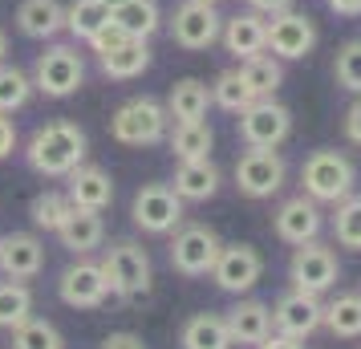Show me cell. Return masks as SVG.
<instances>
[{
  "label": "cell",
  "mask_w": 361,
  "mask_h": 349,
  "mask_svg": "<svg viewBox=\"0 0 361 349\" xmlns=\"http://www.w3.org/2000/svg\"><path fill=\"white\" fill-rule=\"evenodd\" d=\"M106 20H110V8L102 0H73V4H66V33L73 41H90Z\"/></svg>",
  "instance_id": "30"
},
{
  "label": "cell",
  "mask_w": 361,
  "mask_h": 349,
  "mask_svg": "<svg viewBox=\"0 0 361 349\" xmlns=\"http://www.w3.org/2000/svg\"><path fill=\"white\" fill-rule=\"evenodd\" d=\"M166 126H171V114L154 98H130L110 114V138L122 147H154L166 138Z\"/></svg>",
  "instance_id": "2"
},
{
  "label": "cell",
  "mask_w": 361,
  "mask_h": 349,
  "mask_svg": "<svg viewBox=\"0 0 361 349\" xmlns=\"http://www.w3.org/2000/svg\"><path fill=\"white\" fill-rule=\"evenodd\" d=\"M57 235H61V244H66L73 256H90V252L102 248V240H106L102 212H82V207H73L66 216V224L57 228Z\"/></svg>",
  "instance_id": "23"
},
{
  "label": "cell",
  "mask_w": 361,
  "mask_h": 349,
  "mask_svg": "<svg viewBox=\"0 0 361 349\" xmlns=\"http://www.w3.org/2000/svg\"><path fill=\"white\" fill-rule=\"evenodd\" d=\"M325 329L333 337H361V297L345 293V297L325 305Z\"/></svg>",
  "instance_id": "33"
},
{
  "label": "cell",
  "mask_w": 361,
  "mask_h": 349,
  "mask_svg": "<svg viewBox=\"0 0 361 349\" xmlns=\"http://www.w3.org/2000/svg\"><path fill=\"white\" fill-rule=\"evenodd\" d=\"M33 98V78L13 61H0V114H17Z\"/></svg>",
  "instance_id": "32"
},
{
  "label": "cell",
  "mask_w": 361,
  "mask_h": 349,
  "mask_svg": "<svg viewBox=\"0 0 361 349\" xmlns=\"http://www.w3.org/2000/svg\"><path fill=\"white\" fill-rule=\"evenodd\" d=\"M175 195L183 203H207L219 191V166L212 159H183L175 166Z\"/></svg>",
  "instance_id": "21"
},
{
  "label": "cell",
  "mask_w": 361,
  "mask_h": 349,
  "mask_svg": "<svg viewBox=\"0 0 361 349\" xmlns=\"http://www.w3.org/2000/svg\"><path fill=\"white\" fill-rule=\"evenodd\" d=\"M272 224H276V235L284 240V244H309V240H317L321 235V207H317V200H309V195H296V200H284L276 207V216H272Z\"/></svg>",
  "instance_id": "17"
},
{
  "label": "cell",
  "mask_w": 361,
  "mask_h": 349,
  "mask_svg": "<svg viewBox=\"0 0 361 349\" xmlns=\"http://www.w3.org/2000/svg\"><path fill=\"white\" fill-rule=\"evenodd\" d=\"M240 73H244V82L252 85L256 98H276V90L284 85V66L272 53H256V57L240 61Z\"/></svg>",
  "instance_id": "28"
},
{
  "label": "cell",
  "mask_w": 361,
  "mask_h": 349,
  "mask_svg": "<svg viewBox=\"0 0 361 349\" xmlns=\"http://www.w3.org/2000/svg\"><path fill=\"white\" fill-rule=\"evenodd\" d=\"M296 0H247V8L252 13H260V17H276V13H288Z\"/></svg>",
  "instance_id": "42"
},
{
  "label": "cell",
  "mask_w": 361,
  "mask_h": 349,
  "mask_svg": "<svg viewBox=\"0 0 361 349\" xmlns=\"http://www.w3.org/2000/svg\"><path fill=\"white\" fill-rule=\"evenodd\" d=\"M33 90H41L45 98H73L85 85V61L78 45H49L45 53H37L33 61Z\"/></svg>",
  "instance_id": "4"
},
{
  "label": "cell",
  "mask_w": 361,
  "mask_h": 349,
  "mask_svg": "<svg viewBox=\"0 0 361 349\" xmlns=\"http://www.w3.org/2000/svg\"><path fill=\"white\" fill-rule=\"evenodd\" d=\"M325 325V305H321V297H312V293H300V288H293V293H284V297L276 300V309H272V329L284 333V337H309V333H317Z\"/></svg>",
  "instance_id": "14"
},
{
  "label": "cell",
  "mask_w": 361,
  "mask_h": 349,
  "mask_svg": "<svg viewBox=\"0 0 361 349\" xmlns=\"http://www.w3.org/2000/svg\"><path fill=\"white\" fill-rule=\"evenodd\" d=\"M300 183H305V195L317 203H341L345 195H353V183H357V171L345 159L341 150H312L305 166H300Z\"/></svg>",
  "instance_id": "3"
},
{
  "label": "cell",
  "mask_w": 361,
  "mask_h": 349,
  "mask_svg": "<svg viewBox=\"0 0 361 349\" xmlns=\"http://www.w3.org/2000/svg\"><path fill=\"white\" fill-rule=\"evenodd\" d=\"M102 349H147V345H142L138 333H110V337L102 341Z\"/></svg>",
  "instance_id": "43"
},
{
  "label": "cell",
  "mask_w": 361,
  "mask_h": 349,
  "mask_svg": "<svg viewBox=\"0 0 361 349\" xmlns=\"http://www.w3.org/2000/svg\"><path fill=\"white\" fill-rule=\"evenodd\" d=\"M85 130L78 122H69V118H53L45 126H37L33 138H29V147H25V159L33 166L37 175H45V179H66L69 171H78L85 163Z\"/></svg>",
  "instance_id": "1"
},
{
  "label": "cell",
  "mask_w": 361,
  "mask_h": 349,
  "mask_svg": "<svg viewBox=\"0 0 361 349\" xmlns=\"http://www.w3.org/2000/svg\"><path fill=\"white\" fill-rule=\"evenodd\" d=\"M333 78H337L341 90H349V94H357V98H361V37H357V41H345L341 49H337Z\"/></svg>",
  "instance_id": "38"
},
{
  "label": "cell",
  "mask_w": 361,
  "mask_h": 349,
  "mask_svg": "<svg viewBox=\"0 0 361 349\" xmlns=\"http://www.w3.org/2000/svg\"><path fill=\"white\" fill-rule=\"evenodd\" d=\"M102 272H106L110 293H118V297L134 300L142 293H150V256L134 240H114L106 248V256H102Z\"/></svg>",
  "instance_id": "5"
},
{
  "label": "cell",
  "mask_w": 361,
  "mask_h": 349,
  "mask_svg": "<svg viewBox=\"0 0 361 349\" xmlns=\"http://www.w3.org/2000/svg\"><path fill=\"white\" fill-rule=\"evenodd\" d=\"M17 29L29 41H53L66 29V4L61 0H20Z\"/></svg>",
  "instance_id": "20"
},
{
  "label": "cell",
  "mask_w": 361,
  "mask_h": 349,
  "mask_svg": "<svg viewBox=\"0 0 361 349\" xmlns=\"http://www.w3.org/2000/svg\"><path fill=\"white\" fill-rule=\"evenodd\" d=\"M212 102L219 106V110H228V114H240L244 106H252V102H256L252 85H247L244 73H240V66H235V69H224V73L212 82Z\"/></svg>",
  "instance_id": "31"
},
{
  "label": "cell",
  "mask_w": 361,
  "mask_h": 349,
  "mask_svg": "<svg viewBox=\"0 0 361 349\" xmlns=\"http://www.w3.org/2000/svg\"><path fill=\"white\" fill-rule=\"evenodd\" d=\"M73 212V203H69L66 191H41L33 203H29V216H33L37 228H45V232H57L66 216Z\"/></svg>",
  "instance_id": "35"
},
{
  "label": "cell",
  "mask_w": 361,
  "mask_h": 349,
  "mask_svg": "<svg viewBox=\"0 0 361 349\" xmlns=\"http://www.w3.org/2000/svg\"><path fill=\"white\" fill-rule=\"evenodd\" d=\"M41 268H45V244L33 232L0 235V272L8 281H33Z\"/></svg>",
  "instance_id": "18"
},
{
  "label": "cell",
  "mask_w": 361,
  "mask_h": 349,
  "mask_svg": "<svg viewBox=\"0 0 361 349\" xmlns=\"http://www.w3.org/2000/svg\"><path fill=\"white\" fill-rule=\"evenodd\" d=\"M288 276H293V288L300 293H312V297H321L329 293L337 276H341V264H337V252L329 248V244H296L293 260H288Z\"/></svg>",
  "instance_id": "11"
},
{
  "label": "cell",
  "mask_w": 361,
  "mask_h": 349,
  "mask_svg": "<svg viewBox=\"0 0 361 349\" xmlns=\"http://www.w3.org/2000/svg\"><path fill=\"white\" fill-rule=\"evenodd\" d=\"M102 4H106V8H110V17H114V13L122 8V4H126V0H102Z\"/></svg>",
  "instance_id": "47"
},
{
  "label": "cell",
  "mask_w": 361,
  "mask_h": 349,
  "mask_svg": "<svg viewBox=\"0 0 361 349\" xmlns=\"http://www.w3.org/2000/svg\"><path fill=\"white\" fill-rule=\"evenodd\" d=\"M224 49L235 57V61H247V57H256V53H268V17L260 13H235V17H224Z\"/></svg>",
  "instance_id": "16"
},
{
  "label": "cell",
  "mask_w": 361,
  "mask_h": 349,
  "mask_svg": "<svg viewBox=\"0 0 361 349\" xmlns=\"http://www.w3.org/2000/svg\"><path fill=\"white\" fill-rule=\"evenodd\" d=\"M183 349H231L228 321L215 313H195L183 325Z\"/></svg>",
  "instance_id": "26"
},
{
  "label": "cell",
  "mask_w": 361,
  "mask_h": 349,
  "mask_svg": "<svg viewBox=\"0 0 361 349\" xmlns=\"http://www.w3.org/2000/svg\"><path fill=\"white\" fill-rule=\"evenodd\" d=\"M337 17H361V0H325Z\"/></svg>",
  "instance_id": "45"
},
{
  "label": "cell",
  "mask_w": 361,
  "mask_h": 349,
  "mask_svg": "<svg viewBox=\"0 0 361 349\" xmlns=\"http://www.w3.org/2000/svg\"><path fill=\"white\" fill-rule=\"evenodd\" d=\"M0 61H8V33L0 29Z\"/></svg>",
  "instance_id": "46"
},
{
  "label": "cell",
  "mask_w": 361,
  "mask_h": 349,
  "mask_svg": "<svg viewBox=\"0 0 361 349\" xmlns=\"http://www.w3.org/2000/svg\"><path fill=\"white\" fill-rule=\"evenodd\" d=\"M256 349H305V341L300 337H284V333H268Z\"/></svg>",
  "instance_id": "44"
},
{
  "label": "cell",
  "mask_w": 361,
  "mask_h": 349,
  "mask_svg": "<svg viewBox=\"0 0 361 349\" xmlns=\"http://www.w3.org/2000/svg\"><path fill=\"white\" fill-rule=\"evenodd\" d=\"M312 49H317V25L305 13L288 8L268 17V53L276 61H305Z\"/></svg>",
  "instance_id": "12"
},
{
  "label": "cell",
  "mask_w": 361,
  "mask_h": 349,
  "mask_svg": "<svg viewBox=\"0 0 361 349\" xmlns=\"http://www.w3.org/2000/svg\"><path fill=\"white\" fill-rule=\"evenodd\" d=\"M228 333H231V345H260L264 337L272 333V309L264 300H240L228 317Z\"/></svg>",
  "instance_id": "22"
},
{
  "label": "cell",
  "mask_w": 361,
  "mask_h": 349,
  "mask_svg": "<svg viewBox=\"0 0 361 349\" xmlns=\"http://www.w3.org/2000/svg\"><path fill=\"white\" fill-rule=\"evenodd\" d=\"M212 147H215V134L207 122H175L171 130V150L175 159H212Z\"/></svg>",
  "instance_id": "29"
},
{
  "label": "cell",
  "mask_w": 361,
  "mask_h": 349,
  "mask_svg": "<svg viewBox=\"0 0 361 349\" xmlns=\"http://www.w3.org/2000/svg\"><path fill=\"white\" fill-rule=\"evenodd\" d=\"M13 147H17V126H13L8 114H0V163L13 154Z\"/></svg>",
  "instance_id": "41"
},
{
  "label": "cell",
  "mask_w": 361,
  "mask_h": 349,
  "mask_svg": "<svg viewBox=\"0 0 361 349\" xmlns=\"http://www.w3.org/2000/svg\"><path fill=\"white\" fill-rule=\"evenodd\" d=\"M130 219L147 235H171L183 228V200L171 183H147L130 203Z\"/></svg>",
  "instance_id": "8"
},
{
  "label": "cell",
  "mask_w": 361,
  "mask_h": 349,
  "mask_svg": "<svg viewBox=\"0 0 361 349\" xmlns=\"http://www.w3.org/2000/svg\"><path fill=\"white\" fill-rule=\"evenodd\" d=\"M33 313V293L20 281H4L0 284V329H17L25 325Z\"/></svg>",
  "instance_id": "34"
},
{
  "label": "cell",
  "mask_w": 361,
  "mask_h": 349,
  "mask_svg": "<svg viewBox=\"0 0 361 349\" xmlns=\"http://www.w3.org/2000/svg\"><path fill=\"white\" fill-rule=\"evenodd\" d=\"M333 235L341 248L361 252V195H345L337 203V216H333Z\"/></svg>",
  "instance_id": "36"
},
{
  "label": "cell",
  "mask_w": 361,
  "mask_h": 349,
  "mask_svg": "<svg viewBox=\"0 0 361 349\" xmlns=\"http://www.w3.org/2000/svg\"><path fill=\"white\" fill-rule=\"evenodd\" d=\"M61 345H66V341H61V333H57L53 321H37V317H29L25 325L13 329V349H61Z\"/></svg>",
  "instance_id": "37"
},
{
  "label": "cell",
  "mask_w": 361,
  "mask_h": 349,
  "mask_svg": "<svg viewBox=\"0 0 361 349\" xmlns=\"http://www.w3.org/2000/svg\"><path fill=\"white\" fill-rule=\"evenodd\" d=\"M203 4H224V0H203Z\"/></svg>",
  "instance_id": "48"
},
{
  "label": "cell",
  "mask_w": 361,
  "mask_h": 349,
  "mask_svg": "<svg viewBox=\"0 0 361 349\" xmlns=\"http://www.w3.org/2000/svg\"><path fill=\"white\" fill-rule=\"evenodd\" d=\"M219 248L224 244H219L215 228H207V224H187L171 240V268L179 276H207L215 268V260H219Z\"/></svg>",
  "instance_id": "10"
},
{
  "label": "cell",
  "mask_w": 361,
  "mask_h": 349,
  "mask_svg": "<svg viewBox=\"0 0 361 349\" xmlns=\"http://www.w3.org/2000/svg\"><path fill=\"white\" fill-rule=\"evenodd\" d=\"M240 138L244 147H260V150H276L288 142L293 134V110L276 98H256L252 106L240 110Z\"/></svg>",
  "instance_id": "6"
},
{
  "label": "cell",
  "mask_w": 361,
  "mask_h": 349,
  "mask_svg": "<svg viewBox=\"0 0 361 349\" xmlns=\"http://www.w3.org/2000/svg\"><path fill=\"white\" fill-rule=\"evenodd\" d=\"M207 106H212V85L199 78H179L166 94V114L175 122H203Z\"/></svg>",
  "instance_id": "24"
},
{
  "label": "cell",
  "mask_w": 361,
  "mask_h": 349,
  "mask_svg": "<svg viewBox=\"0 0 361 349\" xmlns=\"http://www.w3.org/2000/svg\"><path fill=\"white\" fill-rule=\"evenodd\" d=\"M171 41L187 53H203L212 49L219 33H224V17H219V4H203V0H183L175 4V13L166 20Z\"/></svg>",
  "instance_id": "7"
},
{
  "label": "cell",
  "mask_w": 361,
  "mask_h": 349,
  "mask_svg": "<svg viewBox=\"0 0 361 349\" xmlns=\"http://www.w3.org/2000/svg\"><path fill=\"white\" fill-rule=\"evenodd\" d=\"M215 284L224 288V293H247V288H256V281L264 276V256L252 244H224L219 248V260L212 268Z\"/></svg>",
  "instance_id": "13"
},
{
  "label": "cell",
  "mask_w": 361,
  "mask_h": 349,
  "mask_svg": "<svg viewBox=\"0 0 361 349\" xmlns=\"http://www.w3.org/2000/svg\"><path fill=\"white\" fill-rule=\"evenodd\" d=\"M57 293H61V300H66L69 309H98L102 300L110 297V284H106L102 264H94V260H78V264H69L66 272H61Z\"/></svg>",
  "instance_id": "15"
},
{
  "label": "cell",
  "mask_w": 361,
  "mask_h": 349,
  "mask_svg": "<svg viewBox=\"0 0 361 349\" xmlns=\"http://www.w3.org/2000/svg\"><path fill=\"white\" fill-rule=\"evenodd\" d=\"M114 20L122 25V33L134 37V41H150L163 25V13H159V0H126L114 13Z\"/></svg>",
  "instance_id": "27"
},
{
  "label": "cell",
  "mask_w": 361,
  "mask_h": 349,
  "mask_svg": "<svg viewBox=\"0 0 361 349\" xmlns=\"http://www.w3.org/2000/svg\"><path fill=\"white\" fill-rule=\"evenodd\" d=\"M66 179H69V187H66L69 203L82 207V212H106L114 203V179H110L106 166L82 163L78 171H69Z\"/></svg>",
  "instance_id": "19"
},
{
  "label": "cell",
  "mask_w": 361,
  "mask_h": 349,
  "mask_svg": "<svg viewBox=\"0 0 361 349\" xmlns=\"http://www.w3.org/2000/svg\"><path fill=\"white\" fill-rule=\"evenodd\" d=\"M98 66H102V73L114 78V82H134V78H142V73L150 69V45L130 37V41H122L118 49L102 53Z\"/></svg>",
  "instance_id": "25"
},
{
  "label": "cell",
  "mask_w": 361,
  "mask_h": 349,
  "mask_svg": "<svg viewBox=\"0 0 361 349\" xmlns=\"http://www.w3.org/2000/svg\"><path fill=\"white\" fill-rule=\"evenodd\" d=\"M345 138H349L353 147H361V98L345 110Z\"/></svg>",
  "instance_id": "40"
},
{
  "label": "cell",
  "mask_w": 361,
  "mask_h": 349,
  "mask_svg": "<svg viewBox=\"0 0 361 349\" xmlns=\"http://www.w3.org/2000/svg\"><path fill=\"white\" fill-rule=\"evenodd\" d=\"M284 175H288V166L280 159V150L247 147L235 159V187H240V195H247V200H272L280 187H284Z\"/></svg>",
  "instance_id": "9"
},
{
  "label": "cell",
  "mask_w": 361,
  "mask_h": 349,
  "mask_svg": "<svg viewBox=\"0 0 361 349\" xmlns=\"http://www.w3.org/2000/svg\"><path fill=\"white\" fill-rule=\"evenodd\" d=\"M122 41H130V37L122 33V25H118V20L110 17V20H106V25H102V29H98V33H94V37H90V41H85V45H90V49H94V53H98V57H102V53L118 49Z\"/></svg>",
  "instance_id": "39"
}]
</instances>
